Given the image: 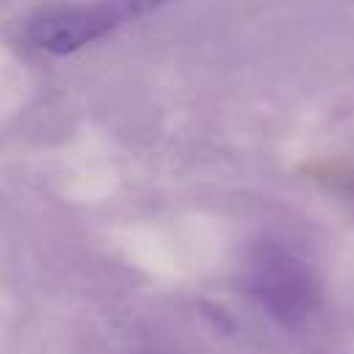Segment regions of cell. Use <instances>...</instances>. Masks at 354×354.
<instances>
[{"instance_id": "1", "label": "cell", "mask_w": 354, "mask_h": 354, "mask_svg": "<svg viewBox=\"0 0 354 354\" xmlns=\"http://www.w3.org/2000/svg\"><path fill=\"white\" fill-rule=\"evenodd\" d=\"M124 19H127V14L119 0L75 3V6H55V8L41 11L30 22L28 33L36 47H41L53 55H66V53H75V50L102 39Z\"/></svg>"}, {"instance_id": "2", "label": "cell", "mask_w": 354, "mask_h": 354, "mask_svg": "<svg viewBox=\"0 0 354 354\" xmlns=\"http://www.w3.org/2000/svg\"><path fill=\"white\" fill-rule=\"evenodd\" d=\"M119 3H122V8H124L127 19H138V17H147V14L163 8V6H169V3H174V0H119Z\"/></svg>"}]
</instances>
